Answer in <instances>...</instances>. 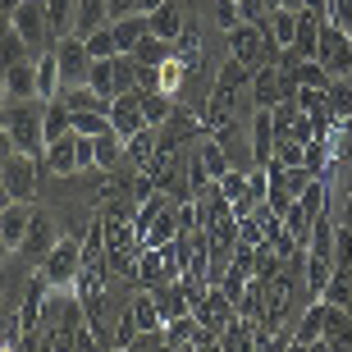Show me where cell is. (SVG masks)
Wrapping results in <instances>:
<instances>
[{"label": "cell", "mask_w": 352, "mask_h": 352, "mask_svg": "<svg viewBox=\"0 0 352 352\" xmlns=\"http://www.w3.org/2000/svg\"><path fill=\"white\" fill-rule=\"evenodd\" d=\"M252 82V69L238 65L234 55L220 65V74H215V82H210L206 101H201V124H206V138H215V142H229V133L238 129V110H243V91H248Z\"/></svg>", "instance_id": "1"}, {"label": "cell", "mask_w": 352, "mask_h": 352, "mask_svg": "<svg viewBox=\"0 0 352 352\" xmlns=\"http://www.w3.org/2000/svg\"><path fill=\"white\" fill-rule=\"evenodd\" d=\"M0 129L10 133L14 151H23V156H37L46 151V101H5L0 110Z\"/></svg>", "instance_id": "2"}, {"label": "cell", "mask_w": 352, "mask_h": 352, "mask_svg": "<svg viewBox=\"0 0 352 352\" xmlns=\"http://www.w3.org/2000/svg\"><path fill=\"white\" fill-rule=\"evenodd\" d=\"M201 138H206V124H201V115H197L192 105L174 101L170 119L156 129V151H160V156H179L188 142H201Z\"/></svg>", "instance_id": "3"}, {"label": "cell", "mask_w": 352, "mask_h": 352, "mask_svg": "<svg viewBox=\"0 0 352 352\" xmlns=\"http://www.w3.org/2000/svg\"><path fill=\"white\" fill-rule=\"evenodd\" d=\"M87 87L101 96V101H115L129 87H138V60L133 55H110V60H96L87 74Z\"/></svg>", "instance_id": "4"}, {"label": "cell", "mask_w": 352, "mask_h": 352, "mask_svg": "<svg viewBox=\"0 0 352 352\" xmlns=\"http://www.w3.org/2000/svg\"><path fill=\"white\" fill-rule=\"evenodd\" d=\"M41 274H46V284L51 288H74V279H78V270H82V238L78 234H60V243L51 248V256L37 265Z\"/></svg>", "instance_id": "5"}, {"label": "cell", "mask_w": 352, "mask_h": 352, "mask_svg": "<svg viewBox=\"0 0 352 352\" xmlns=\"http://www.w3.org/2000/svg\"><path fill=\"white\" fill-rule=\"evenodd\" d=\"M10 19H14V32L23 37V46H28V55H32V60H37L41 51H51V46H55L51 19H46V0H23Z\"/></svg>", "instance_id": "6"}, {"label": "cell", "mask_w": 352, "mask_h": 352, "mask_svg": "<svg viewBox=\"0 0 352 352\" xmlns=\"http://www.w3.org/2000/svg\"><path fill=\"white\" fill-rule=\"evenodd\" d=\"M316 65L325 69L329 78H352V32L339 23L320 28V46H316Z\"/></svg>", "instance_id": "7"}, {"label": "cell", "mask_w": 352, "mask_h": 352, "mask_svg": "<svg viewBox=\"0 0 352 352\" xmlns=\"http://www.w3.org/2000/svg\"><path fill=\"white\" fill-rule=\"evenodd\" d=\"M192 316L201 320V329H210V334L220 339L224 329L238 320V307L220 293V284H197V293H192Z\"/></svg>", "instance_id": "8"}, {"label": "cell", "mask_w": 352, "mask_h": 352, "mask_svg": "<svg viewBox=\"0 0 352 352\" xmlns=\"http://www.w3.org/2000/svg\"><path fill=\"white\" fill-rule=\"evenodd\" d=\"M248 96H252V105H256V110H274L284 96H293V78H288V74L274 65V60H265V65L252 69Z\"/></svg>", "instance_id": "9"}, {"label": "cell", "mask_w": 352, "mask_h": 352, "mask_svg": "<svg viewBox=\"0 0 352 352\" xmlns=\"http://www.w3.org/2000/svg\"><path fill=\"white\" fill-rule=\"evenodd\" d=\"M224 37H229V55H234L238 65L256 69V65H265V60H274V51H270V41H265V32H261L256 23H248V19H243L238 28H229Z\"/></svg>", "instance_id": "10"}, {"label": "cell", "mask_w": 352, "mask_h": 352, "mask_svg": "<svg viewBox=\"0 0 352 352\" xmlns=\"http://www.w3.org/2000/svg\"><path fill=\"white\" fill-rule=\"evenodd\" d=\"M142 96H146L142 87H129L124 96H115V101H110V110H105V115H110V129H115L124 142H129V138H138L142 129H151V124H146V110H142Z\"/></svg>", "instance_id": "11"}, {"label": "cell", "mask_w": 352, "mask_h": 352, "mask_svg": "<svg viewBox=\"0 0 352 352\" xmlns=\"http://www.w3.org/2000/svg\"><path fill=\"white\" fill-rule=\"evenodd\" d=\"M55 243H60V229H55L51 210H37V206H32V220H28V234H23V243H19V256H23V261H32V265H41L46 256H51Z\"/></svg>", "instance_id": "12"}, {"label": "cell", "mask_w": 352, "mask_h": 352, "mask_svg": "<svg viewBox=\"0 0 352 352\" xmlns=\"http://www.w3.org/2000/svg\"><path fill=\"white\" fill-rule=\"evenodd\" d=\"M37 179H41V160L23 156V151H14L5 160V170H0V183L14 192V201H32L37 197Z\"/></svg>", "instance_id": "13"}, {"label": "cell", "mask_w": 352, "mask_h": 352, "mask_svg": "<svg viewBox=\"0 0 352 352\" xmlns=\"http://www.w3.org/2000/svg\"><path fill=\"white\" fill-rule=\"evenodd\" d=\"M55 60H60V87H74V82H87V74H91V60L87 55V41L82 37H60L55 41Z\"/></svg>", "instance_id": "14"}, {"label": "cell", "mask_w": 352, "mask_h": 352, "mask_svg": "<svg viewBox=\"0 0 352 352\" xmlns=\"http://www.w3.org/2000/svg\"><path fill=\"white\" fill-rule=\"evenodd\" d=\"M192 293H197L192 279H170V284L151 288V298H156V307H160V320L170 325L179 316H192Z\"/></svg>", "instance_id": "15"}, {"label": "cell", "mask_w": 352, "mask_h": 352, "mask_svg": "<svg viewBox=\"0 0 352 352\" xmlns=\"http://www.w3.org/2000/svg\"><path fill=\"white\" fill-rule=\"evenodd\" d=\"M0 101H37V60H19L0 74Z\"/></svg>", "instance_id": "16"}, {"label": "cell", "mask_w": 352, "mask_h": 352, "mask_svg": "<svg viewBox=\"0 0 352 352\" xmlns=\"http://www.w3.org/2000/svg\"><path fill=\"white\" fill-rule=\"evenodd\" d=\"M256 28L265 32L270 51L284 55V51H293V41H298V10H284V5H279V10H270Z\"/></svg>", "instance_id": "17"}, {"label": "cell", "mask_w": 352, "mask_h": 352, "mask_svg": "<svg viewBox=\"0 0 352 352\" xmlns=\"http://www.w3.org/2000/svg\"><path fill=\"white\" fill-rule=\"evenodd\" d=\"M41 170L60 174V179L78 174V133H65L60 142H46V151H41Z\"/></svg>", "instance_id": "18"}, {"label": "cell", "mask_w": 352, "mask_h": 352, "mask_svg": "<svg viewBox=\"0 0 352 352\" xmlns=\"http://www.w3.org/2000/svg\"><path fill=\"white\" fill-rule=\"evenodd\" d=\"M274 160V110L252 115V170H265Z\"/></svg>", "instance_id": "19"}, {"label": "cell", "mask_w": 352, "mask_h": 352, "mask_svg": "<svg viewBox=\"0 0 352 352\" xmlns=\"http://www.w3.org/2000/svg\"><path fill=\"white\" fill-rule=\"evenodd\" d=\"M146 19H151V37L174 41L183 32V23H188V10H183V0H165V5H160V10H151Z\"/></svg>", "instance_id": "20"}, {"label": "cell", "mask_w": 352, "mask_h": 352, "mask_svg": "<svg viewBox=\"0 0 352 352\" xmlns=\"http://www.w3.org/2000/svg\"><path fill=\"white\" fill-rule=\"evenodd\" d=\"M110 32H115V51L119 55H133V46L142 37H151V19L146 14H129V19H115L110 23Z\"/></svg>", "instance_id": "21"}, {"label": "cell", "mask_w": 352, "mask_h": 352, "mask_svg": "<svg viewBox=\"0 0 352 352\" xmlns=\"http://www.w3.org/2000/svg\"><path fill=\"white\" fill-rule=\"evenodd\" d=\"M325 320H329V302L325 298H316L307 311H302V320L293 325V339L298 343H316V339H325Z\"/></svg>", "instance_id": "22"}, {"label": "cell", "mask_w": 352, "mask_h": 352, "mask_svg": "<svg viewBox=\"0 0 352 352\" xmlns=\"http://www.w3.org/2000/svg\"><path fill=\"white\" fill-rule=\"evenodd\" d=\"M156 156H160V151H156V129H142L138 138L124 142V160H129L133 170H142V174L156 165Z\"/></svg>", "instance_id": "23"}, {"label": "cell", "mask_w": 352, "mask_h": 352, "mask_svg": "<svg viewBox=\"0 0 352 352\" xmlns=\"http://www.w3.org/2000/svg\"><path fill=\"white\" fill-rule=\"evenodd\" d=\"M96 28H110V5H105V0H78V14H74V37H91Z\"/></svg>", "instance_id": "24"}, {"label": "cell", "mask_w": 352, "mask_h": 352, "mask_svg": "<svg viewBox=\"0 0 352 352\" xmlns=\"http://www.w3.org/2000/svg\"><path fill=\"white\" fill-rule=\"evenodd\" d=\"M28 220H32V201H14V206L0 215V234H5V243H10L14 252H19V243H23V234H28Z\"/></svg>", "instance_id": "25"}, {"label": "cell", "mask_w": 352, "mask_h": 352, "mask_svg": "<svg viewBox=\"0 0 352 352\" xmlns=\"http://www.w3.org/2000/svg\"><path fill=\"white\" fill-rule=\"evenodd\" d=\"M60 60H55V46L51 51H41L37 55V96L41 101H55V96H60Z\"/></svg>", "instance_id": "26"}, {"label": "cell", "mask_w": 352, "mask_h": 352, "mask_svg": "<svg viewBox=\"0 0 352 352\" xmlns=\"http://www.w3.org/2000/svg\"><path fill=\"white\" fill-rule=\"evenodd\" d=\"M19 60H32V55H28L23 37L14 32V19H5V14H0V74H5L10 65H19Z\"/></svg>", "instance_id": "27"}, {"label": "cell", "mask_w": 352, "mask_h": 352, "mask_svg": "<svg viewBox=\"0 0 352 352\" xmlns=\"http://www.w3.org/2000/svg\"><path fill=\"white\" fill-rule=\"evenodd\" d=\"M215 343H220V352H256V325L238 316V320H234L229 329H224V334H220Z\"/></svg>", "instance_id": "28"}, {"label": "cell", "mask_w": 352, "mask_h": 352, "mask_svg": "<svg viewBox=\"0 0 352 352\" xmlns=\"http://www.w3.org/2000/svg\"><path fill=\"white\" fill-rule=\"evenodd\" d=\"M133 60L142 69H160L165 60H174V41H165V37H142L138 46H133Z\"/></svg>", "instance_id": "29"}, {"label": "cell", "mask_w": 352, "mask_h": 352, "mask_svg": "<svg viewBox=\"0 0 352 352\" xmlns=\"http://www.w3.org/2000/svg\"><path fill=\"white\" fill-rule=\"evenodd\" d=\"M325 105H329V115H334V124H348L352 119V78H329Z\"/></svg>", "instance_id": "30"}, {"label": "cell", "mask_w": 352, "mask_h": 352, "mask_svg": "<svg viewBox=\"0 0 352 352\" xmlns=\"http://www.w3.org/2000/svg\"><path fill=\"white\" fill-rule=\"evenodd\" d=\"M174 60H179V65H188L192 74H197V65H201V37H197V23H192V19H188V23H183V32L174 37Z\"/></svg>", "instance_id": "31"}, {"label": "cell", "mask_w": 352, "mask_h": 352, "mask_svg": "<svg viewBox=\"0 0 352 352\" xmlns=\"http://www.w3.org/2000/svg\"><path fill=\"white\" fill-rule=\"evenodd\" d=\"M197 160L206 165V174H210L215 183L234 170V165H229V156H224V142H215V138H201V146H197Z\"/></svg>", "instance_id": "32"}, {"label": "cell", "mask_w": 352, "mask_h": 352, "mask_svg": "<svg viewBox=\"0 0 352 352\" xmlns=\"http://www.w3.org/2000/svg\"><path fill=\"white\" fill-rule=\"evenodd\" d=\"M74 14H78V0H46V19H51L55 41L74 37Z\"/></svg>", "instance_id": "33"}, {"label": "cell", "mask_w": 352, "mask_h": 352, "mask_svg": "<svg viewBox=\"0 0 352 352\" xmlns=\"http://www.w3.org/2000/svg\"><path fill=\"white\" fill-rule=\"evenodd\" d=\"M91 146H96V170H115V165H124V138H119L115 129L101 133V138H91Z\"/></svg>", "instance_id": "34"}, {"label": "cell", "mask_w": 352, "mask_h": 352, "mask_svg": "<svg viewBox=\"0 0 352 352\" xmlns=\"http://www.w3.org/2000/svg\"><path fill=\"white\" fill-rule=\"evenodd\" d=\"M65 133H74V110L55 96V101H46V142H60Z\"/></svg>", "instance_id": "35"}, {"label": "cell", "mask_w": 352, "mask_h": 352, "mask_svg": "<svg viewBox=\"0 0 352 352\" xmlns=\"http://www.w3.org/2000/svg\"><path fill=\"white\" fill-rule=\"evenodd\" d=\"M60 101L69 105V110H110V101H101L96 91L87 87V82H74V87H60Z\"/></svg>", "instance_id": "36"}, {"label": "cell", "mask_w": 352, "mask_h": 352, "mask_svg": "<svg viewBox=\"0 0 352 352\" xmlns=\"http://www.w3.org/2000/svg\"><path fill=\"white\" fill-rule=\"evenodd\" d=\"M74 133L78 138H101V133H110V115L105 110H74Z\"/></svg>", "instance_id": "37"}, {"label": "cell", "mask_w": 352, "mask_h": 352, "mask_svg": "<svg viewBox=\"0 0 352 352\" xmlns=\"http://www.w3.org/2000/svg\"><path fill=\"white\" fill-rule=\"evenodd\" d=\"M311 224H316V215L307 206H302V201H293V206H288V215H284V229L293 238H298L302 248H307V238H311Z\"/></svg>", "instance_id": "38"}, {"label": "cell", "mask_w": 352, "mask_h": 352, "mask_svg": "<svg viewBox=\"0 0 352 352\" xmlns=\"http://www.w3.org/2000/svg\"><path fill=\"white\" fill-rule=\"evenodd\" d=\"M302 160H307V142H298V138H274V160L270 165L293 170V165H302Z\"/></svg>", "instance_id": "39"}, {"label": "cell", "mask_w": 352, "mask_h": 352, "mask_svg": "<svg viewBox=\"0 0 352 352\" xmlns=\"http://www.w3.org/2000/svg\"><path fill=\"white\" fill-rule=\"evenodd\" d=\"M248 174L252 170H229L220 183H215V192H220L229 206H234V201H243V192H248Z\"/></svg>", "instance_id": "40"}, {"label": "cell", "mask_w": 352, "mask_h": 352, "mask_svg": "<svg viewBox=\"0 0 352 352\" xmlns=\"http://www.w3.org/2000/svg\"><path fill=\"white\" fill-rule=\"evenodd\" d=\"M279 270H284V256L274 252V243H261L256 248V279H274Z\"/></svg>", "instance_id": "41"}, {"label": "cell", "mask_w": 352, "mask_h": 352, "mask_svg": "<svg viewBox=\"0 0 352 352\" xmlns=\"http://www.w3.org/2000/svg\"><path fill=\"white\" fill-rule=\"evenodd\" d=\"M87 41V55L91 60H110V55H119L115 51V32H110V28H96V32H91V37H82Z\"/></svg>", "instance_id": "42"}, {"label": "cell", "mask_w": 352, "mask_h": 352, "mask_svg": "<svg viewBox=\"0 0 352 352\" xmlns=\"http://www.w3.org/2000/svg\"><path fill=\"white\" fill-rule=\"evenodd\" d=\"M316 179H320V174H311L307 165H293V170H284V188H288L293 197H302V192H307V188H311Z\"/></svg>", "instance_id": "43"}, {"label": "cell", "mask_w": 352, "mask_h": 352, "mask_svg": "<svg viewBox=\"0 0 352 352\" xmlns=\"http://www.w3.org/2000/svg\"><path fill=\"white\" fill-rule=\"evenodd\" d=\"M215 23H220L224 32L243 23V10H238V0H215Z\"/></svg>", "instance_id": "44"}, {"label": "cell", "mask_w": 352, "mask_h": 352, "mask_svg": "<svg viewBox=\"0 0 352 352\" xmlns=\"http://www.w3.org/2000/svg\"><path fill=\"white\" fill-rule=\"evenodd\" d=\"M74 352H105V343H101V334L82 320L78 325V334H74Z\"/></svg>", "instance_id": "45"}, {"label": "cell", "mask_w": 352, "mask_h": 352, "mask_svg": "<svg viewBox=\"0 0 352 352\" xmlns=\"http://www.w3.org/2000/svg\"><path fill=\"white\" fill-rule=\"evenodd\" d=\"M329 23H339L352 32V0H329Z\"/></svg>", "instance_id": "46"}, {"label": "cell", "mask_w": 352, "mask_h": 352, "mask_svg": "<svg viewBox=\"0 0 352 352\" xmlns=\"http://www.w3.org/2000/svg\"><path fill=\"white\" fill-rule=\"evenodd\" d=\"M105 5H110V23L129 19V14H142V0H105Z\"/></svg>", "instance_id": "47"}, {"label": "cell", "mask_w": 352, "mask_h": 352, "mask_svg": "<svg viewBox=\"0 0 352 352\" xmlns=\"http://www.w3.org/2000/svg\"><path fill=\"white\" fill-rule=\"evenodd\" d=\"M10 156H14V142H10V133L0 129V170H5V160H10Z\"/></svg>", "instance_id": "48"}, {"label": "cell", "mask_w": 352, "mask_h": 352, "mask_svg": "<svg viewBox=\"0 0 352 352\" xmlns=\"http://www.w3.org/2000/svg\"><path fill=\"white\" fill-rule=\"evenodd\" d=\"M339 224H352V192L339 201Z\"/></svg>", "instance_id": "49"}, {"label": "cell", "mask_w": 352, "mask_h": 352, "mask_svg": "<svg viewBox=\"0 0 352 352\" xmlns=\"http://www.w3.org/2000/svg\"><path fill=\"white\" fill-rule=\"evenodd\" d=\"M14 206V192H10V188H5V183H0V215H5V210H10Z\"/></svg>", "instance_id": "50"}, {"label": "cell", "mask_w": 352, "mask_h": 352, "mask_svg": "<svg viewBox=\"0 0 352 352\" xmlns=\"http://www.w3.org/2000/svg\"><path fill=\"white\" fill-rule=\"evenodd\" d=\"M10 256H14V248L5 243V234H0V270H5V261H10Z\"/></svg>", "instance_id": "51"}, {"label": "cell", "mask_w": 352, "mask_h": 352, "mask_svg": "<svg viewBox=\"0 0 352 352\" xmlns=\"http://www.w3.org/2000/svg\"><path fill=\"white\" fill-rule=\"evenodd\" d=\"M19 5H23V0H0V14H5V19H10V14L19 10Z\"/></svg>", "instance_id": "52"}, {"label": "cell", "mask_w": 352, "mask_h": 352, "mask_svg": "<svg viewBox=\"0 0 352 352\" xmlns=\"http://www.w3.org/2000/svg\"><path fill=\"white\" fill-rule=\"evenodd\" d=\"M307 352H334V348H329L325 339H316V343H307Z\"/></svg>", "instance_id": "53"}, {"label": "cell", "mask_w": 352, "mask_h": 352, "mask_svg": "<svg viewBox=\"0 0 352 352\" xmlns=\"http://www.w3.org/2000/svg\"><path fill=\"white\" fill-rule=\"evenodd\" d=\"M165 0H142V14H151V10H160Z\"/></svg>", "instance_id": "54"}, {"label": "cell", "mask_w": 352, "mask_h": 352, "mask_svg": "<svg viewBox=\"0 0 352 352\" xmlns=\"http://www.w3.org/2000/svg\"><path fill=\"white\" fill-rule=\"evenodd\" d=\"M288 352H307V343H298V339H293V343H288Z\"/></svg>", "instance_id": "55"}, {"label": "cell", "mask_w": 352, "mask_h": 352, "mask_svg": "<svg viewBox=\"0 0 352 352\" xmlns=\"http://www.w3.org/2000/svg\"><path fill=\"white\" fill-rule=\"evenodd\" d=\"M105 352H129V348H119V343H115V348H105Z\"/></svg>", "instance_id": "56"}, {"label": "cell", "mask_w": 352, "mask_h": 352, "mask_svg": "<svg viewBox=\"0 0 352 352\" xmlns=\"http://www.w3.org/2000/svg\"><path fill=\"white\" fill-rule=\"evenodd\" d=\"M160 352H165V348H160Z\"/></svg>", "instance_id": "57"}]
</instances>
